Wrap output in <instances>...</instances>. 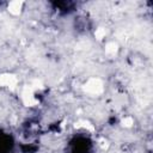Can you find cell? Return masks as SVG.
<instances>
[{
  "label": "cell",
  "instance_id": "1",
  "mask_svg": "<svg viewBox=\"0 0 153 153\" xmlns=\"http://www.w3.org/2000/svg\"><path fill=\"white\" fill-rule=\"evenodd\" d=\"M22 6H23V2H19V1H13L8 5V11L13 14H18L20 13V10H22Z\"/></svg>",
  "mask_w": 153,
  "mask_h": 153
}]
</instances>
